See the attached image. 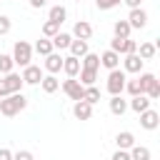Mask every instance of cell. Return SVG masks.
<instances>
[{"label": "cell", "mask_w": 160, "mask_h": 160, "mask_svg": "<svg viewBox=\"0 0 160 160\" xmlns=\"http://www.w3.org/2000/svg\"><path fill=\"white\" fill-rule=\"evenodd\" d=\"M25 108H28V98H25L22 92H10V95L0 98V112H2L5 118H12V115H18V112L25 110Z\"/></svg>", "instance_id": "6da1fadb"}, {"label": "cell", "mask_w": 160, "mask_h": 160, "mask_svg": "<svg viewBox=\"0 0 160 160\" xmlns=\"http://www.w3.org/2000/svg\"><path fill=\"white\" fill-rule=\"evenodd\" d=\"M30 60H32V45L25 42V40H18L15 48H12V62L25 68V65H30Z\"/></svg>", "instance_id": "7a4b0ae2"}, {"label": "cell", "mask_w": 160, "mask_h": 160, "mask_svg": "<svg viewBox=\"0 0 160 160\" xmlns=\"http://www.w3.org/2000/svg\"><path fill=\"white\" fill-rule=\"evenodd\" d=\"M125 70H120V68H115V70H110V75H108V92L110 95H122V90H125Z\"/></svg>", "instance_id": "3957f363"}, {"label": "cell", "mask_w": 160, "mask_h": 160, "mask_svg": "<svg viewBox=\"0 0 160 160\" xmlns=\"http://www.w3.org/2000/svg\"><path fill=\"white\" fill-rule=\"evenodd\" d=\"M62 92H65L70 100H82L85 85H80V80H75V78H68V80L62 82Z\"/></svg>", "instance_id": "277c9868"}, {"label": "cell", "mask_w": 160, "mask_h": 160, "mask_svg": "<svg viewBox=\"0 0 160 160\" xmlns=\"http://www.w3.org/2000/svg\"><path fill=\"white\" fill-rule=\"evenodd\" d=\"M20 78H22L25 85H40V80H42V70H40L38 65L30 62V65L22 68V75H20Z\"/></svg>", "instance_id": "5b68a950"}, {"label": "cell", "mask_w": 160, "mask_h": 160, "mask_svg": "<svg viewBox=\"0 0 160 160\" xmlns=\"http://www.w3.org/2000/svg\"><path fill=\"white\" fill-rule=\"evenodd\" d=\"M140 115V125L145 128V130H155L158 125H160V115H158V110H152V108H148V110H142V112H138Z\"/></svg>", "instance_id": "8992f818"}, {"label": "cell", "mask_w": 160, "mask_h": 160, "mask_svg": "<svg viewBox=\"0 0 160 160\" xmlns=\"http://www.w3.org/2000/svg\"><path fill=\"white\" fill-rule=\"evenodd\" d=\"M128 22H130V28H132V30H140V28H145V25H148V12H145L142 8H132V10H130V15H128Z\"/></svg>", "instance_id": "52a82bcc"}, {"label": "cell", "mask_w": 160, "mask_h": 160, "mask_svg": "<svg viewBox=\"0 0 160 160\" xmlns=\"http://www.w3.org/2000/svg\"><path fill=\"white\" fill-rule=\"evenodd\" d=\"M142 65H145V60H142L138 52H128L125 60H122V70H125V72H140Z\"/></svg>", "instance_id": "ba28073f"}, {"label": "cell", "mask_w": 160, "mask_h": 160, "mask_svg": "<svg viewBox=\"0 0 160 160\" xmlns=\"http://www.w3.org/2000/svg\"><path fill=\"white\" fill-rule=\"evenodd\" d=\"M45 70L50 72V75H55V72H60L62 70V55L60 52H50V55H45Z\"/></svg>", "instance_id": "9c48e42d"}, {"label": "cell", "mask_w": 160, "mask_h": 160, "mask_svg": "<svg viewBox=\"0 0 160 160\" xmlns=\"http://www.w3.org/2000/svg\"><path fill=\"white\" fill-rule=\"evenodd\" d=\"M72 115H75L78 120H90V118H92V105L85 102V100H75V105H72Z\"/></svg>", "instance_id": "30bf717a"}, {"label": "cell", "mask_w": 160, "mask_h": 160, "mask_svg": "<svg viewBox=\"0 0 160 160\" xmlns=\"http://www.w3.org/2000/svg\"><path fill=\"white\" fill-rule=\"evenodd\" d=\"M90 35H92V25H90V22L78 20V22L72 25V38H78V40H90Z\"/></svg>", "instance_id": "8fae6325"}, {"label": "cell", "mask_w": 160, "mask_h": 160, "mask_svg": "<svg viewBox=\"0 0 160 160\" xmlns=\"http://www.w3.org/2000/svg\"><path fill=\"white\" fill-rule=\"evenodd\" d=\"M62 70H65L68 78H78V72H80V58H75V55L62 58Z\"/></svg>", "instance_id": "7c38bea8"}, {"label": "cell", "mask_w": 160, "mask_h": 160, "mask_svg": "<svg viewBox=\"0 0 160 160\" xmlns=\"http://www.w3.org/2000/svg\"><path fill=\"white\" fill-rule=\"evenodd\" d=\"M100 65L108 68V70H115V68L120 65V55H118L115 50H105V52L100 55Z\"/></svg>", "instance_id": "4fadbf2b"}, {"label": "cell", "mask_w": 160, "mask_h": 160, "mask_svg": "<svg viewBox=\"0 0 160 160\" xmlns=\"http://www.w3.org/2000/svg\"><path fill=\"white\" fill-rule=\"evenodd\" d=\"M2 80H5V85H8V92H22V85H25V82H22V78H20L18 72H8Z\"/></svg>", "instance_id": "5bb4252c"}, {"label": "cell", "mask_w": 160, "mask_h": 160, "mask_svg": "<svg viewBox=\"0 0 160 160\" xmlns=\"http://www.w3.org/2000/svg\"><path fill=\"white\" fill-rule=\"evenodd\" d=\"M115 142H118V150H130L135 145V135L130 130H122V132L115 135Z\"/></svg>", "instance_id": "9a60e30c"}, {"label": "cell", "mask_w": 160, "mask_h": 160, "mask_svg": "<svg viewBox=\"0 0 160 160\" xmlns=\"http://www.w3.org/2000/svg\"><path fill=\"white\" fill-rule=\"evenodd\" d=\"M150 102H152V100H150L148 95H142V92H140V95H132V100H130V105H128V108H130V110H135V112H142V110H148V108H150Z\"/></svg>", "instance_id": "2e32d148"}, {"label": "cell", "mask_w": 160, "mask_h": 160, "mask_svg": "<svg viewBox=\"0 0 160 160\" xmlns=\"http://www.w3.org/2000/svg\"><path fill=\"white\" fill-rule=\"evenodd\" d=\"M40 88H42V92L52 95V92H58V88H60V80H58L55 75H42V80H40Z\"/></svg>", "instance_id": "e0dca14e"}, {"label": "cell", "mask_w": 160, "mask_h": 160, "mask_svg": "<svg viewBox=\"0 0 160 160\" xmlns=\"http://www.w3.org/2000/svg\"><path fill=\"white\" fill-rule=\"evenodd\" d=\"M68 48H70V55H75V58H82L85 52H90L88 40H78V38H75V40H70V45H68Z\"/></svg>", "instance_id": "ac0fdd59"}, {"label": "cell", "mask_w": 160, "mask_h": 160, "mask_svg": "<svg viewBox=\"0 0 160 160\" xmlns=\"http://www.w3.org/2000/svg\"><path fill=\"white\" fill-rule=\"evenodd\" d=\"M128 110V100H122V95H112L110 98V112L112 115H125Z\"/></svg>", "instance_id": "d6986e66"}, {"label": "cell", "mask_w": 160, "mask_h": 160, "mask_svg": "<svg viewBox=\"0 0 160 160\" xmlns=\"http://www.w3.org/2000/svg\"><path fill=\"white\" fill-rule=\"evenodd\" d=\"M65 18H68V10H65L62 5H52L50 12H48V20H52V22H58V25H62Z\"/></svg>", "instance_id": "ffe728a7"}, {"label": "cell", "mask_w": 160, "mask_h": 160, "mask_svg": "<svg viewBox=\"0 0 160 160\" xmlns=\"http://www.w3.org/2000/svg\"><path fill=\"white\" fill-rule=\"evenodd\" d=\"M135 52H138L142 60H152L155 52H158V45H155V42H140V48H138Z\"/></svg>", "instance_id": "44dd1931"}, {"label": "cell", "mask_w": 160, "mask_h": 160, "mask_svg": "<svg viewBox=\"0 0 160 160\" xmlns=\"http://www.w3.org/2000/svg\"><path fill=\"white\" fill-rule=\"evenodd\" d=\"M80 68L98 70V68H100V55H95V52H85V55L80 58Z\"/></svg>", "instance_id": "7402d4cb"}, {"label": "cell", "mask_w": 160, "mask_h": 160, "mask_svg": "<svg viewBox=\"0 0 160 160\" xmlns=\"http://www.w3.org/2000/svg\"><path fill=\"white\" fill-rule=\"evenodd\" d=\"M112 32H115V38H130L132 28H130V22H128V20H118V22L112 25Z\"/></svg>", "instance_id": "603a6c76"}, {"label": "cell", "mask_w": 160, "mask_h": 160, "mask_svg": "<svg viewBox=\"0 0 160 160\" xmlns=\"http://www.w3.org/2000/svg\"><path fill=\"white\" fill-rule=\"evenodd\" d=\"M32 50H35L38 55H42V58H45V55H50L55 48H52V40H50V38H42V40H38V42H35V48H32Z\"/></svg>", "instance_id": "cb8c5ba5"}, {"label": "cell", "mask_w": 160, "mask_h": 160, "mask_svg": "<svg viewBox=\"0 0 160 160\" xmlns=\"http://www.w3.org/2000/svg\"><path fill=\"white\" fill-rule=\"evenodd\" d=\"M80 85H95V80H98V70H88V68H80Z\"/></svg>", "instance_id": "d4e9b609"}, {"label": "cell", "mask_w": 160, "mask_h": 160, "mask_svg": "<svg viewBox=\"0 0 160 160\" xmlns=\"http://www.w3.org/2000/svg\"><path fill=\"white\" fill-rule=\"evenodd\" d=\"M128 152H130V160H150V150L145 145H132Z\"/></svg>", "instance_id": "484cf974"}, {"label": "cell", "mask_w": 160, "mask_h": 160, "mask_svg": "<svg viewBox=\"0 0 160 160\" xmlns=\"http://www.w3.org/2000/svg\"><path fill=\"white\" fill-rule=\"evenodd\" d=\"M50 40H52V48H60V50H65V48L70 45L72 35H70V32H58V35H52Z\"/></svg>", "instance_id": "4316f807"}, {"label": "cell", "mask_w": 160, "mask_h": 160, "mask_svg": "<svg viewBox=\"0 0 160 160\" xmlns=\"http://www.w3.org/2000/svg\"><path fill=\"white\" fill-rule=\"evenodd\" d=\"M82 100H85V102H90V105H95V102L100 100V90H98L95 85H88V88H85V92H82Z\"/></svg>", "instance_id": "83f0119b"}, {"label": "cell", "mask_w": 160, "mask_h": 160, "mask_svg": "<svg viewBox=\"0 0 160 160\" xmlns=\"http://www.w3.org/2000/svg\"><path fill=\"white\" fill-rule=\"evenodd\" d=\"M60 32V25L58 22H52V20H45L42 22V35L45 38H52V35H58Z\"/></svg>", "instance_id": "f1b7e54d"}, {"label": "cell", "mask_w": 160, "mask_h": 160, "mask_svg": "<svg viewBox=\"0 0 160 160\" xmlns=\"http://www.w3.org/2000/svg\"><path fill=\"white\" fill-rule=\"evenodd\" d=\"M12 68H15L12 55H0V72H2V75H8V72H12Z\"/></svg>", "instance_id": "f546056e"}, {"label": "cell", "mask_w": 160, "mask_h": 160, "mask_svg": "<svg viewBox=\"0 0 160 160\" xmlns=\"http://www.w3.org/2000/svg\"><path fill=\"white\" fill-rule=\"evenodd\" d=\"M145 95H148L150 100H158V98H160V80H158V78H155V80H152V82L148 85V90H145Z\"/></svg>", "instance_id": "4dcf8cb0"}, {"label": "cell", "mask_w": 160, "mask_h": 160, "mask_svg": "<svg viewBox=\"0 0 160 160\" xmlns=\"http://www.w3.org/2000/svg\"><path fill=\"white\" fill-rule=\"evenodd\" d=\"M125 90H128L130 95H140V92H142L140 80H138V78H135V80H125Z\"/></svg>", "instance_id": "1f68e13d"}, {"label": "cell", "mask_w": 160, "mask_h": 160, "mask_svg": "<svg viewBox=\"0 0 160 160\" xmlns=\"http://www.w3.org/2000/svg\"><path fill=\"white\" fill-rule=\"evenodd\" d=\"M138 80H140V88H142V95H145V90H148V85L155 80V75H152V72H140Z\"/></svg>", "instance_id": "d6a6232c"}, {"label": "cell", "mask_w": 160, "mask_h": 160, "mask_svg": "<svg viewBox=\"0 0 160 160\" xmlns=\"http://www.w3.org/2000/svg\"><path fill=\"white\" fill-rule=\"evenodd\" d=\"M122 48H125V38H112L110 40V50H115L118 55H122Z\"/></svg>", "instance_id": "836d02e7"}, {"label": "cell", "mask_w": 160, "mask_h": 160, "mask_svg": "<svg viewBox=\"0 0 160 160\" xmlns=\"http://www.w3.org/2000/svg\"><path fill=\"white\" fill-rule=\"evenodd\" d=\"M10 28H12V20H10L8 15H0V35H8Z\"/></svg>", "instance_id": "e575fe53"}, {"label": "cell", "mask_w": 160, "mask_h": 160, "mask_svg": "<svg viewBox=\"0 0 160 160\" xmlns=\"http://www.w3.org/2000/svg\"><path fill=\"white\" fill-rule=\"evenodd\" d=\"M122 0H98V8L100 10H112L115 5H120Z\"/></svg>", "instance_id": "d590c367"}, {"label": "cell", "mask_w": 160, "mask_h": 160, "mask_svg": "<svg viewBox=\"0 0 160 160\" xmlns=\"http://www.w3.org/2000/svg\"><path fill=\"white\" fill-rule=\"evenodd\" d=\"M12 160H35V158L30 150H18V152H12Z\"/></svg>", "instance_id": "8d00e7d4"}, {"label": "cell", "mask_w": 160, "mask_h": 160, "mask_svg": "<svg viewBox=\"0 0 160 160\" xmlns=\"http://www.w3.org/2000/svg\"><path fill=\"white\" fill-rule=\"evenodd\" d=\"M112 160H130V152H128V150H118V152L112 155Z\"/></svg>", "instance_id": "74e56055"}, {"label": "cell", "mask_w": 160, "mask_h": 160, "mask_svg": "<svg viewBox=\"0 0 160 160\" xmlns=\"http://www.w3.org/2000/svg\"><path fill=\"white\" fill-rule=\"evenodd\" d=\"M0 160H12V152L8 148H0Z\"/></svg>", "instance_id": "f35d334b"}, {"label": "cell", "mask_w": 160, "mask_h": 160, "mask_svg": "<svg viewBox=\"0 0 160 160\" xmlns=\"http://www.w3.org/2000/svg\"><path fill=\"white\" fill-rule=\"evenodd\" d=\"M30 2V8H45L48 5V0H28Z\"/></svg>", "instance_id": "ab89813d"}, {"label": "cell", "mask_w": 160, "mask_h": 160, "mask_svg": "<svg viewBox=\"0 0 160 160\" xmlns=\"http://www.w3.org/2000/svg\"><path fill=\"white\" fill-rule=\"evenodd\" d=\"M122 2H125V5L132 10V8H140V2H142V0H122Z\"/></svg>", "instance_id": "60d3db41"}, {"label": "cell", "mask_w": 160, "mask_h": 160, "mask_svg": "<svg viewBox=\"0 0 160 160\" xmlns=\"http://www.w3.org/2000/svg\"><path fill=\"white\" fill-rule=\"evenodd\" d=\"M5 95H10V92H8V85H5V80H0V98H5Z\"/></svg>", "instance_id": "b9f144b4"}, {"label": "cell", "mask_w": 160, "mask_h": 160, "mask_svg": "<svg viewBox=\"0 0 160 160\" xmlns=\"http://www.w3.org/2000/svg\"><path fill=\"white\" fill-rule=\"evenodd\" d=\"M75 2H82V0H75Z\"/></svg>", "instance_id": "7bdbcfd3"}]
</instances>
